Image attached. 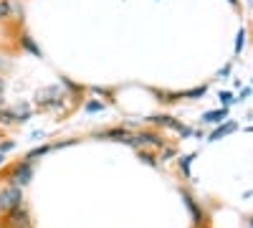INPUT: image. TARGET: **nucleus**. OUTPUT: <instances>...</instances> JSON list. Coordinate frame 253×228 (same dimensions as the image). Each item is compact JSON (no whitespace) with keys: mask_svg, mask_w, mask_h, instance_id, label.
Instances as JSON below:
<instances>
[{"mask_svg":"<svg viewBox=\"0 0 253 228\" xmlns=\"http://www.w3.org/2000/svg\"><path fill=\"white\" fill-rule=\"evenodd\" d=\"M66 94L61 91V87H43L36 91V107L38 109H51V112H58Z\"/></svg>","mask_w":253,"mask_h":228,"instance_id":"obj_1","label":"nucleus"},{"mask_svg":"<svg viewBox=\"0 0 253 228\" xmlns=\"http://www.w3.org/2000/svg\"><path fill=\"white\" fill-rule=\"evenodd\" d=\"M129 144H132V147H137V150H147V147L165 150L167 147V139L160 132H155V130H139L137 135H132Z\"/></svg>","mask_w":253,"mask_h":228,"instance_id":"obj_2","label":"nucleus"},{"mask_svg":"<svg viewBox=\"0 0 253 228\" xmlns=\"http://www.w3.org/2000/svg\"><path fill=\"white\" fill-rule=\"evenodd\" d=\"M23 205V188H18V185H5V188H0V213H8L13 208H20Z\"/></svg>","mask_w":253,"mask_h":228,"instance_id":"obj_3","label":"nucleus"},{"mask_svg":"<svg viewBox=\"0 0 253 228\" xmlns=\"http://www.w3.org/2000/svg\"><path fill=\"white\" fill-rule=\"evenodd\" d=\"M8 180L13 185H18V188H26V185L33 180V162H28V160L15 162L13 168L8 170Z\"/></svg>","mask_w":253,"mask_h":228,"instance_id":"obj_4","label":"nucleus"},{"mask_svg":"<svg viewBox=\"0 0 253 228\" xmlns=\"http://www.w3.org/2000/svg\"><path fill=\"white\" fill-rule=\"evenodd\" d=\"M28 226H33V223H31V213H28L26 205L8 211L5 218L0 221V228H28Z\"/></svg>","mask_w":253,"mask_h":228,"instance_id":"obj_5","label":"nucleus"},{"mask_svg":"<svg viewBox=\"0 0 253 228\" xmlns=\"http://www.w3.org/2000/svg\"><path fill=\"white\" fill-rule=\"evenodd\" d=\"M150 122L155 124V127L175 130L180 137H193V130H190V127H185L182 122H177V119H175V117H170V114H152V117H150Z\"/></svg>","mask_w":253,"mask_h":228,"instance_id":"obj_6","label":"nucleus"},{"mask_svg":"<svg viewBox=\"0 0 253 228\" xmlns=\"http://www.w3.org/2000/svg\"><path fill=\"white\" fill-rule=\"evenodd\" d=\"M180 195H182V203H185V208H187L190 218H193L195 228H203L208 221H205V213H203V208L198 205V200H195L193 195H190V190H180Z\"/></svg>","mask_w":253,"mask_h":228,"instance_id":"obj_7","label":"nucleus"},{"mask_svg":"<svg viewBox=\"0 0 253 228\" xmlns=\"http://www.w3.org/2000/svg\"><path fill=\"white\" fill-rule=\"evenodd\" d=\"M94 137H101V139H112V142H124V144H129L132 132L126 130V127H112V130H104V132H94Z\"/></svg>","mask_w":253,"mask_h":228,"instance_id":"obj_8","label":"nucleus"},{"mask_svg":"<svg viewBox=\"0 0 253 228\" xmlns=\"http://www.w3.org/2000/svg\"><path fill=\"white\" fill-rule=\"evenodd\" d=\"M238 130V124L236 122H225V124H218V127L213 130V132H210V142H218V139H223V137H228V135H233Z\"/></svg>","mask_w":253,"mask_h":228,"instance_id":"obj_9","label":"nucleus"},{"mask_svg":"<svg viewBox=\"0 0 253 228\" xmlns=\"http://www.w3.org/2000/svg\"><path fill=\"white\" fill-rule=\"evenodd\" d=\"M223 119H228V107H220V109H213V112H205L200 117L203 124H223Z\"/></svg>","mask_w":253,"mask_h":228,"instance_id":"obj_10","label":"nucleus"},{"mask_svg":"<svg viewBox=\"0 0 253 228\" xmlns=\"http://www.w3.org/2000/svg\"><path fill=\"white\" fill-rule=\"evenodd\" d=\"M13 112H15V119H18V124H26V122L33 117V109L26 104V101H18V104L13 107Z\"/></svg>","mask_w":253,"mask_h":228,"instance_id":"obj_11","label":"nucleus"},{"mask_svg":"<svg viewBox=\"0 0 253 228\" xmlns=\"http://www.w3.org/2000/svg\"><path fill=\"white\" fill-rule=\"evenodd\" d=\"M0 124H3V127H13V124H18V119H15V112H13V107L8 109H0Z\"/></svg>","mask_w":253,"mask_h":228,"instance_id":"obj_12","label":"nucleus"},{"mask_svg":"<svg viewBox=\"0 0 253 228\" xmlns=\"http://www.w3.org/2000/svg\"><path fill=\"white\" fill-rule=\"evenodd\" d=\"M20 44H23V48H26V51H31L33 56H38V58H43V51H41V48L36 46V41H33L31 36H23V38H20Z\"/></svg>","mask_w":253,"mask_h":228,"instance_id":"obj_13","label":"nucleus"},{"mask_svg":"<svg viewBox=\"0 0 253 228\" xmlns=\"http://www.w3.org/2000/svg\"><path fill=\"white\" fill-rule=\"evenodd\" d=\"M137 155H139V160H142L144 165H150V168H157V165H160V160H157L150 150H137Z\"/></svg>","mask_w":253,"mask_h":228,"instance_id":"obj_14","label":"nucleus"},{"mask_svg":"<svg viewBox=\"0 0 253 228\" xmlns=\"http://www.w3.org/2000/svg\"><path fill=\"white\" fill-rule=\"evenodd\" d=\"M193 160H195V152H193V155H185V157L177 160V165H180V170H182L185 178H190V165H193Z\"/></svg>","mask_w":253,"mask_h":228,"instance_id":"obj_15","label":"nucleus"},{"mask_svg":"<svg viewBox=\"0 0 253 228\" xmlns=\"http://www.w3.org/2000/svg\"><path fill=\"white\" fill-rule=\"evenodd\" d=\"M48 150H53L51 144H41V147H36V150H31V152L26 155V160H28V162H33L36 157H43V155H46Z\"/></svg>","mask_w":253,"mask_h":228,"instance_id":"obj_16","label":"nucleus"},{"mask_svg":"<svg viewBox=\"0 0 253 228\" xmlns=\"http://www.w3.org/2000/svg\"><path fill=\"white\" fill-rule=\"evenodd\" d=\"M205 91H208V87L203 84V87L187 89V91H180V94H182V99H198V96H205Z\"/></svg>","mask_w":253,"mask_h":228,"instance_id":"obj_17","label":"nucleus"},{"mask_svg":"<svg viewBox=\"0 0 253 228\" xmlns=\"http://www.w3.org/2000/svg\"><path fill=\"white\" fill-rule=\"evenodd\" d=\"M84 109H86L89 114H96V112H101V109H104V101H101V99H94V101H86V104H84Z\"/></svg>","mask_w":253,"mask_h":228,"instance_id":"obj_18","label":"nucleus"},{"mask_svg":"<svg viewBox=\"0 0 253 228\" xmlns=\"http://www.w3.org/2000/svg\"><path fill=\"white\" fill-rule=\"evenodd\" d=\"M218 99H220V104H223V107H230V104L236 101V99H233V91H220Z\"/></svg>","mask_w":253,"mask_h":228,"instance_id":"obj_19","label":"nucleus"},{"mask_svg":"<svg viewBox=\"0 0 253 228\" xmlns=\"http://www.w3.org/2000/svg\"><path fill=\"white\" fill-rule=\"evenodd\" d=\"M175 152H177V150L172 147V144H167V147L162 150V155H160L157 160H162V162H167V160H170V157H175Z\"/></svg>","mask_w":253,"mask_h":228,"instance_id":"obj_20","label":"nucleus"},{"mask_svg":"<svg viewBox=\"0 0 253 228\" xmlns=\"http://www.w3.org/2000/svg\"><path fill=\"white\" fill-rule=\"evenodd\" d=\"M246 46V28L238 31V38H236V53H241V48Z\"/></svg>","mask_w":253,"mask_h":228,"instance_id":"obj_21","label":"nucleus"},{"mask_svg":"<svg viewBox=\"0 0 253 228\" xmlns=\"http://www.w3.org/2000/svg\"><path fill=\"white\" fill-rule=\"evenodd\" d=\"M10 15V3L8 0H0V18H8Z\"/></svg>","mask_w":253,"mask_h":228,"instance_id":"obj_22","label":"nucleus"},{"mask_svg":"<svg viewBox=\"0 0 253 228\" xmlns=\"http://www.w3.org/2000/svg\"><path fill=\"white\" fill-rule=\"evenodd\" d=\"M13 147H15V142H13V139H5V142H0V152H3V155H5V152H10Z\"/></svg>","mask_w":253,"mask_h":228,"instance_id":"obj_23","label":"nucleus"},{"mask_svg":"<svg viewBox=\"0 0 253 228\" xmlns=\"http://www.w3.org/2000/svg\"><path fill=\"white\" fill-rule=\"evenodd\" d=\"M3 91H5V79L0 76V94H3Z\"/></svg>","mask_w":253,"mask_h":228,"instance_id":"obj_24","label":"nucleus"},{"mask_svg":"<svg viewBox=\"0 0 253 228\" xmlns=\"http://www.w3.org/2000/svg\"><path fill=\"white\" fill-rule=\"evenodd\" d=\"M0 109H5V99H3V94H0Z\"/></svg>","mask_w":253,"mask_h":228,"instance_id":"obj_25","label":"nucleus"},{"mask_svg":"<svg viewBox=\"0 0 253 228\" xmlns=\"http://www.w3.org/2000/svg\"><path fill=\"white\" fill-rule=\"evenodd\" d=\"M3 160H5V155H3V152H0V165H3Z\"/></svg>","mask_w":253,"mask_h":228,"instance_id":"obj_26","label":"nucleus"},{"mask_svg":"<svg viewBox=\"0 0 253 228\" xmlns=\"http://www.w3.org/2000/svg\"><path fill=\"white\" fill-rule=\"evenodd\" d=\"M228 3H233V5H236V3H238V0H228Z\"/></svg>","mask_w":253,"mask_h":228,"instance_id":"obj_27","label":"nucleus"},{"mask_svg":"<svg viewBox=\"0 0 253 228\" xmlns=\"http://www.w3.org/2000/svg\"><path fill=\"white\" fill-rule=\"evenodd\" d=\"M251 226H253V218H251Z\"/></svg>","mask_w":253,"mask_h":228,"instance_id":"obj_28","label":"nucleus"},{"mask_svg":"<svg viewBox=\"0 0 253 228\" xmlns=\"http://www.w3.org/2000/svg\"><path fill=\"white\" fill-rule=\"evenodd\" d=\"M251 132H253V127H251Z\"/></svg>","mask_w":253,"mask_h":228,"instance_id":"obj_29","label":"nucleus"},{"mask_svg":"<svg viewBox=\"0 0 253 228\" xmlns=\"http://www.w3.org/2000/svg\"><path fill=\"white\" fill-rule=\"evenodd\" d=\"M28 228H33V226H28Z\"/></svg>","mask_w":253,"mask_h":228,"instance_id":"obj_30","label":"nucleus"},{"mask_svg":"<svg viewBox=\"0 0 253 228\" xmlns=\"http://www.w3.org/2000/svg\"><path fill=\"white\" fill-rule=\"evenodd\" d=\"M203 228H205V226H203Z\"/></svg>","mask_w":253,"mask_h":228,"instance_id":"obj_31","label":"nucleus"}]
</instances>
